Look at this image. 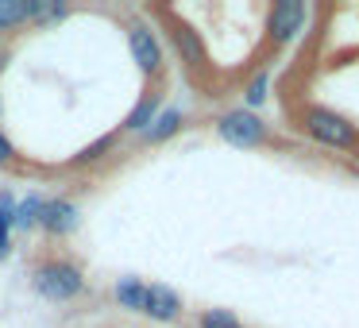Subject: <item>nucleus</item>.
Here are the masks:
<instances>
[{
  "label": "nucleus",
  "instance_id": "6",
  "mask_svg": "<svg viewBox=\"0 0 359 328\" xmlns=\"http://www.w3.org/2000/svg\"><path fill=\"white\" fill-rule=\"evenodd\" d=\"M39 224L47 228L50 235H66V232L78 228V209H74V201H47Z\"/></svg>",
  "mask_w": 359,
  "mask_h": 328
},
{
  "label": "nucleus",
  "instance_id": "5",
  "mask_svg": "<svg viewBox=\"0 0 359 328\" xmlns=\"http://www.w3.org/2000/svg\"><path fill=\"white\" fill-rule=\"evenodd\" d=\"M128 39H132V55H135V62H140L143 74H158V70H163V50H158V43H155V35H151V27L135 24Z\"/></svg>",
  "mask_w": 359,
  "mask_h": 328
},
{
  "label": "nucleus",
  "instance_id": "11",
  "mask_svg": "<svg viewBox=\"0 0 359 328\" xmlns=\"http://www.w3.org/2000/svg\"><path fill=\"white\" fill-rule=\"evenodd\" d=\"M43 197H27L24 205H16V212H12V228H32V224H39V217H43Z\"/></svg>",
  "mask_w": 359,
  "mask_h": 328
},
{
  "label": "nucleus",
  "instance_id": "4",
  "mask_svg": "<svg viewBox=\"0 0 359 328\" xmlns=\"http://www.w3.org/2000/svg\"><path fill=\"white\" fill-rule=\"evenodd\" d=\"M305 24V4L302 0H278L271 8V20H266V32H271L274 43H286L302 32Z\"/></svg>",
  "mask_w": 359,
  "mask_h": 328
},
{
  "label": "nucleus",
  "instance_id": "13",
  "mask_svg": "<svg viewBox=\"0 0 359 328\" xmlns=\"http://www.w3.org/2000/svg\"><path fill=\"white\" fill-rule=\"evenodd\" d=\"M178 124H182V116L170 109V112H163V116H155V120H151V128H147L143 135H147L151 143H158V139H166V135H174V132H178Z\"/></svg>",
  "mask_w": 359,
  "mask_h": 328
},
{
  "label": "nucleus",
  "instance_id": "7",
  "mask_svg": "<svg viewBox=\"0 0 359 328\" xmlns=\"http://www.w3.org/2000/svg\"><path fill=\"white\" fill-rule=\"evenodd\" d=\"M24 20H47V8L39 0H0V32L20 27Z\"/></svg>",
  "mask_w": 359,
  "mask_h": 328
},
{
  "label": "nucleus",
  "instance_id": "19",
  "mask_svg": "<svg viewBox=\"0 0 359 328\" xmlns=\"http://www.w3.org/2000/svg\"><path fill=\"white\" fill-rule=\"evenodd\" d=\"M0 259H8V235L0 232Z\"/></svg>",
  "mask_w": 359,
  "mask_h": 328
},
{
  "label": "nucleus",
  "instance_id": "14",
  "mask_svg": "<svg viewBox=\"0 0 359 328\" xmlns=\"http://www.w3.org/2000/svg\"><path fill=\"white\" fill-rule=\"evenodd\" d=\"M201 328H240V320H236L228 309H209L201 317Z\"/></svg>",
  "mask_w": 359,
  "mask_h": 328
},
{
  "label": "nucleus",
  "instance_id": "18",
  "mask_svg": "<svg viewBox=\"0 0 359 328\" xmlns=\"http://www.w3.org/2000/svg\"><path fill=\"white\" fill-rule=\"evenodd\" d=\"M8 228H12V209H4V205H0V232L8 235Z\"/></svg>",
  "mask_w": 359,
  "mask_h": 328
},
{
  "label": "nucleus",
  "instance_id": "16",
  "mask_svg": "<svg viewBox=\"0 0 359 328\" xmlns=\"http://www.w3.org/2000/svg\"><path fill=\"white\" fill-rule=\"evenodd\" d=\"M266 101V78H255L248 89V104H263Z\"/></svg>",
  "mask_w": 359,
  "mask_h": 328
},
{
  "label": "nucleus",
  "instance_id": "3",
  "mask_svg": "<svg viewBox=\"0 0 359 328\" xmlns=\"http://www.w3.org/2000/svg\"><path fill=\"white\" fill-rule=\"evenodd\" d=\"M220 139H228L232 147H255V143H263L266 128L259 124V116H251V112H228L224 120L217 124Z\"/></svg>",
  "mask_w": 359,
  "mask_h": 328
},
{
  "label": "nucleus",
  "instance_id": "15",
  "mask_svg": "<svg viewBox=\"0 0 359 328\" xmlns=\"http://www.w3.org/2000/svg\"><path fill=\"white\" fill-rule=\"evenodd\" d=\"M109 147H112V135H104V139H97L93 147H86V151H81V155H78V163H89V158H101Z\"/></svg>",
  "mask_w": 359,
  "mask_h": 328
},
{
  "label": "nucleus",
  "instance_id": "9",
  "mask_svg": "<svg viewBox=\"0 0 359 328\" xmlns=\"http://www.w3.org/2000/svg\"><path fill=\"white\" fill-rule=\"evenodd\" d=\"M174 43H178V50H182V58H186L189 66H201V58H205V50H201V43H197V32L194 27H186V24H178L174 27Z\"/></svg>",
  "mask_w": 359,
  "mask_h": 328
},
{
  "label": "nucleus",
  "instance_id": "2",
  "mask_svg": "<svg viewBox=\"0 0 359 328\" xmlns=\"http://www.w3.org/2000/svg\"><path fill=\"white\" fill-rule=\"evenodd\" d=\"M305 128H309L313 139L328 143V147L348 151L351 143H355V132H351V124H348L344 116H336V112H328V109H309V112H305Z\"/></svg>",
  "mask_w": 359,
  "mask_h": 328
},
{
  "label": "nucleus",
  "instance_id": "8",
  "mask_svg": "<svg viewBox=\"0 0 359 328\" xmlns=\"http://www.w3.org/2000/svg\"><path fill=\"white\" fill-rule=\"evenodd\" d=\"M143 313H147V317H155V320H174L182 313V301H178V294H174V289H166V286H147Z\"/></svg>",
  "mask_w": 359,
  "mask_h": 328
},
{
  "label": "nucleus",
  "instance_id": "1",
  "mask_svg": "<svg viewBox=\"0 0 359 328\" xmlns=\"http://www.w3.org/2000/svg\"><path fill=\"white\" fill-rule=\"evenodd\" d=\"M81 286L86 282H81L78 266H70V263H47L35 271V289L43 297H50V301H66V297L81 294Z\"/></svg>",
  "mask_w": 359,
  "mask_h": 328
},
{
  "label": "nucleus",
  "instance_id": "10",
  "mask_svg": "<svg viewBox=\"0 0 359 328\" xmlns=\"http://www.w3.org/2000/svg\"><path fill=\"white\" fill-rule=\"evenodd\" d=\"M116 301L124 305V309H132V313H135V309L143 313V301H147V286H143L140 278H124V282L116 286Z\"/></svg>",
  "mask_w": 359,
  "mask_h": 328
},
{
  "label": "nucleus",
  "instance_id": "12",
  "mask_svg": "<svg viewBox=\"0 0 359 328\" xmlns=\"http://www.w3.org/2000/svg\"><path fill=\"white\" fill-rule=\"evenodd\" d=\"M155 116H158V101L155 97H143V101L132 109V116H128V128H132V132H147Z\"/></svg>",
  "mask_w": 359,
  "mask_h": 328
},
{
  "label": "nucleus",
  "instance_id": "17",
  "mask_svg": "<svg viewBox=\"0 0 359 328\" xmlns=\"http://www.w3.org/2000/svg\"><path fill=\"white\" fill-rule=\"evenodd\" d=\"M4 163H12V143L0 135V166H4Z\"/></svg>",
  "mask_w": 359,
  "mask_h": 328
}]
</instances>
